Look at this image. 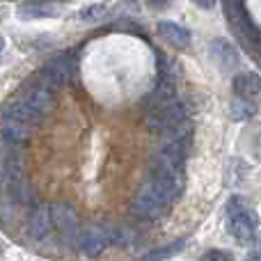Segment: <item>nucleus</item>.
<instances>
[{"label": "nucleus", "mask_w": 261, "mask_h": 261, "mask_svg": "<svg viewBox=\"0 0 261 261\" xmlns=\"http://www.w3.org/2000/svg\"><path fill=\"white\" fill-rule=\"evenodd\" d=\"M234 92L239 99L254 101L259 96V76L254 71L239 73V76L234 78Z\"/></svg>", "instance_id": "12"}, {"label": "nucleus", "mask_w": 261, "mask_h": 261, "mask_svg": "<svg viewBox=\"0 0 261 261\" xmlns=\"http://www.w3.org/2000/svg\"><path fill=\"white\" fill-rule=\"evenodd\" d=\"M199 261H234V254L227 252V250H208L202 254Z\"/></svg>", "instance_id": "17"}, {"label": "nucleus", "mask_w": 261, "mask_h": 261, "mask_svg": "<svg viewBox=\"0 0 261 261\" xmlns=\"http://www.w3.org/2000/svg\"><path fill=\"white\" fill-rule=\"evenodd\" d=\"M16 16L25 18V21H30V18H53L58 16V9L48 7V5H21L16 9Z\"/></svg>", "instance_id": "13"}, {"label": "nucleus", "mask_w": 261, "mask_h": 261, "mask_svg": "<svg viewBox=\"0 0 261 261\" xmlns=\"http://www.w3.org/2000/svg\"><path fill=\"white\" fill-rule=\"evenodd\" d=\"M108 16H110L108 5H90V7L81 9V12L76 14V18L78 21H83V23H99V21H103V18H108Z\"/></svg>", "instance_id": "15"}, {"label": "nucleus", "mask_w": 261, "mask_h": 261, "mask_svg": "<svg viewBox=\"0 0 261 261\" xmlns=\"http://www.w3.org/2000/svg\"><path fill=\"white\" fill-rule=\"evenodd\" d=\"M28 229L30 236L37 241L46 239L53 231V218H50V204H37L28 218Z\"/></svg>", "instance_id": "8"}, {"label": "nucleus", "mask_w": 261, "mask_h": 261, "mask_svg": "<svg viewBox=\"0 0 261 261\" xmlns=\"http://www.w3.org/2000/svg\"><path fill=\"white\" fill-rule=\"evenodd\" d=\"M158 35H161L167 44L176 46V48H188L190 41H193L190 30H186L181 23H174V21H161L158 23Z\"/></svg>", "instance_id": "10"}, {"label": "nucleus", "mask_w": 261, "mask_h": 261, "mask_svg": "<svg viewBox=\"0 0 261 261\" xmlns=\"http://www.w3.org/2000/svg\"><path fill=\"white\" fill-rule=\"evenodd\" d=\"M176 197H179V195H176L174 190H170L165 184H161V181H156L151 176V179L138 190L130 208H133L135 216L147 218V220H156V218L165 216V213L170 211V206L174 204Z\"/></svg>", "instance_id": "1"}, {"label": "nucleus", "mask_w": 261, "mask_h": 261, "mask_svg": "<svg viewBox=\"0 0 261 261\" xmlns=\"http://www.w3.org/2000/svg\"><path fill=\"white\" fill-rule=\"evenodd\" d=\"M184 248H186V241H174V243H170V245H163V248H158V250H151L149 254H144L142 261H167V259L176 257Z\"/></svg>", "instance_id": "14"}, {"label": "nucleus", "mask_w": 261, "mask_h": 261, "mask_svg": "<svg viewBox=\"0 0 261 261\" xmlns=\"http://www.w3.org/2000/svg\"><path fill=\"white\" fill-rule=\"evenodd\" d=\"M211 58L218 62V67L227 71V69H234L236 64H239V50L227 39H213L211 41Z\"/></svg>", "instance_id": "11"}, {"label": "nucleus", "mask_w": 261, "mask_h": 261, "mask_svg": "<svg viewBox=\"0 0 261 261\" xmlns=\"http://www.w3.org/2000/svg\"><path fill=\"white\" fill-rule=\"evenodd\" d=\"M225 211H227V227H229L231 236L236 241L245 243V241L254 239V218L243 197H239V195L229 197Z\"/></svg>", "instance_id": "2"}, {"label": "nucleus", "mask_w": 261, "mask_h": 261, "mask_svg": "<svg viewBox=\"0 0 261 261\" xmlns=\"http://www.w3.org/2000/svg\"><path fill=\"white\" fill-rule=\"evenodd\" d=\"M181 124H186V106L174 99L161 103L149 115V128L156 130V133H163V135L179 128Z\"/></svg>", "instance_id": "4"}, {"label": "nucleus", "mask_w": 261, "mask_h": 261, "mask_svg": "<svg viewBox=\"0 0 261 261\" xmlns=\"http://www.w3.org/2000/svg\"><path fill=\"white\" fill-rule=\"evenodd\" d=\"M50 218H53V229H60L67 236H73L78 231V216L69 204H50Z\"/></svg>", "instance_id": "9"}, {"label": "nucleus", "mask_w": 261, "mask_h": 261, "mask_svg": "<svg viewBox=\"0 0 261 261\" xmlns=\"http://www.w3.org/2000/svg\"><path fill=\"white\" fill-rule=\"evenodd\" d=\"M18 101H21V103L25 106V108L30 110L37 119H41L50 108H53V92L46 90L44 85H39V83H37V85L28 87V92Z\"/></svg>", "instance_id": "6"}, {"label": "nucleus", "mask_w": 261, "mask_h": 261, "mask_svg": "<svg viewBox=\"0 0 261 261\" xmlns=\"http://www.w3.org/2000/svg\"><path fill=\"white\" fill-rule=\"evenodd\" d=\"M147 3L151 5V7H158V9H161V7H165V5L170 3V0H147Z\"/></svg>", "instance_id": "18"}, {"label": "nucleus", "mask_w": 261, "mask_h": 261, "mask_svg": "<svg viewBox=\"0 0 261 261\" xmlns=\"http://www.w3.org/2000/svg\"><path fill=\"white\" fill-rule=\"evenodd\" d=\"M108 245H113V229L106 225H90L81 236V248L87 257H99Z\"/></svg>", "instance_id": "5"}, {"label": "nucleus", "mask_w": 261, "mask_h": 261, "mask_svg": "<svg viewBox=\"0 0 261 261\" xmlns=\"http://www.w3.org/2000/svg\"><path fill=\"white\" fill-rule=\"evenodd\" d=\"M3 48H5V39L0 37V53H3Z\"/></svg>", "instance_id": "19"}, {"label": "nucleus", "mask_w": 261, "mask_h": 261, "mask_svg": "<svg viewBox=\"0 0 261 261\" xmlns=\"http://www.w3.org/2000/svg\"><path fill=\"white\" fill-rule=\"evenodd\" d=\"M254 115V103L245 99H234L231 101V117L234 119H250Z\"/></svg>", "instance_id": "16"}, {"label": "nucleus", "mask_w": 261, "mask_h": 261, "mask_svg": "<svg viewBox=\"0 0 261 261\" xmlns=\"http://www.w3.org/2000/svg\"><path fill=\"white\" fill-rule=\"evenodd\" d=\"M30 128L32 126H28V124L0 113V142L3 144H9V147L23 144L28 140V135H30Z\"/></svg>", "instance_id": "7"}, {"label": "nucleus", "mask_w": 261, "mask_h": 261, "mask_svg": "<svg viewBox=\"0 0 261 261\" xmlns=\"http://www.w3.org/2000/svg\"><path fill=\"white\" fill-rule=\"evenodd\" d=\"M73 69H76V58L73 53H62L55 55L39 73V85H44L46 90H60L64 87L73 76Z\"/></svg>", "instance_id": "3"}]
</instances>
